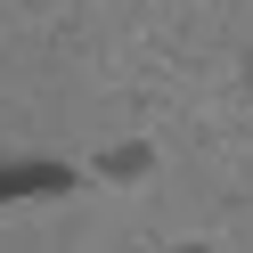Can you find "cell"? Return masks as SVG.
<instances>
[{"label":"cell","mask_w":253,"mask_h":253,"mask_svg":"<svg viewBox=\"0 0 253 253\" xmlns=\"http://www.w3.org/2000/svg\"><path fill=\"white\" fill-rule=\"evenodd\" d=\"M66 188H74V164H57V155H8V164H0V204L66 196Z\"/></svg>","instance_id":"obj_1"},{"label":"cell","mask_w":253,"mask_h":253,"mask_svg":"<svg viewBox=\"0 0 253 253\" xmlns=\"http://www.w3.org/2000/svg\"><path fill=\"white\" fill-rule=\"evenodd\" d=\"M98 171H106V180H147V171H155V147H147V139L106 147V155H98Z\"/></svg>","instance_id":"obj_2"},{"label":"cell","mask_w":253,"mask_h":253,"mask_svg":"<svg viewBox=\"0 0 253 253\" xmlns=\"http://www.w3.org/2000/svg\"><path fill=\"white\" fill-rule=\"evenodd\" d=\"M171 253H212V245H171Z\"/></svg>","instance_id":"obj_3"}]
</instances>
